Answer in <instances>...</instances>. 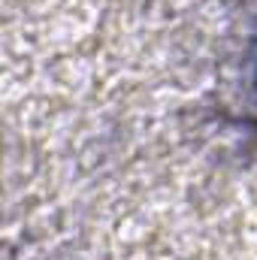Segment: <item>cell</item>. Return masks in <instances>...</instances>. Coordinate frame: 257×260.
<instances>
[{"mask_svg": "<svg viewBox=\"0 0 257 260\" xmlns=\"http://www.w3.org/2000/svg\"><path fill=\"white\" fill-rule=\"evenodd\" d=\"M254 85H257V70H254Z\"/></svg>", "mask_w": 257, "mask_h": 260, "instance_id": "cell-1", "label": "cell"}]
</instances>
